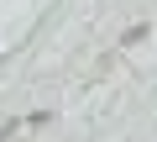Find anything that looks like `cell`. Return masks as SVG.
Listing matches in <instances>:
<instances>
[{"label":"cell","mask_w":157,"mask_h":142,"mask_svg":"<svg viewBox=\"0 0 157 142\" xmlns=\"http://www.w3.org/2000/svg\"><path fill=\"white\" fill-rule=\"evenodd\" d=\"M11 126H16V121H6V126H0V142H6V137H11Z\"/></svg>","instance_id":"obj_1"}]
</instances>
